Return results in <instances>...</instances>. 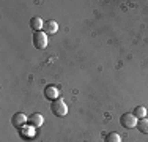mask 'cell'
Instances as JSON below:
<instances>
[{"label":"cell","mask_w":148,"mask_h":142,"mask_svg":"<svg viewBox=\"0 0 148 142\" xmlns=\"http://www.w3.org/2000/svg\"><path fill=\"white\" fill-rule=\"evenodd\" d=\"M29 125L30 126H33V128H40L41 125L44 123V119H43V115L41 114H38V112H35V114H32V115L29 117Z\"/></svg>","instance_id":"277c9868"},{"label":"cell","mask_w":148,"mask_h":142,"mask_svg":"<svg viewBox=\"0 0 148 142\" xmlns=\"http://www.w3.org/2000/svg\"><path fill=\"white\" fill-rule=\"evenodd\" d=\"M120 123L123 125V128L131 130V128L137 126V117L134 114H123V117L120 119Z\"/></svg>","instance_id":"3957f363"},{"label":"cell","mask_w":148,"mask_h":142,"mask_svg":"<svg viewBox=\"0 0 148 142\" xmlns=\"http://www.w3.org/2000/svg\"><path fill=\"white\" fill-rule=\"evenodd\" d=\"M27 117L24 115L22 112H17L13 115V119H11V123H13V126H16V128H22L24 125H25V122H27Z\"/></svg>","instance_id":"5b68a950"},{"label":"cell","mask_w":148,"mask_h":142,"mask_svg":"<svg viewBox=\"0 0 148 142\" xmlns=\"http://www.w3.org/2000/svg\"><path fill=\"white\" fill-rule=\"evenodd\" d=\"M33 46L36 49H44L47 46V35L44 32H35L33 33Z\"/></svg>","instance_id":"7a4b0ae2"},{"label":"cell","mask_w":148,"mask_h":142,"mask_svg":"<svg viewBox=\"0 0 148 142\" xmlns=\"http://www.w3.org/2000/svg\"><path fill=\"white\" fill-rule=\"evenodd\" d=\"M44 27H46V32H47V33H55V32L58 30V24L55 22V21H47V22L44 24Z\"/></svg>","instance_id":"9c48e42d"},{"label":"cell","mask_w":148,"mask_h":142,"mask_svg":"<svg viewBox=\"0 0 148 142\" xmlns=\"http://www.w3.org/2000/svg\"><path fill=\"white\" fill-rule=\"evenodd\" d=\"M43 26H44V24H43V19H41L40 16H33V17L30 19V27L33 28L35 32H40V28H43Z\"/></svg>","instance_id":"52a82bcc"},{"label":"cell","mask_w":148,"mask_h":142,"mask_svg":"<svg viewBox=\"0 0 148 142\" xmlns=\"http://www.w3.org/2000/svg\"><path fill=\"white\" fill-rule=\"evenodd\" d=\"M134 115L137 117V119H145V115H147V109L143 108V106H137L136 109H134Z\"/></svg>","instance_id":"30bf717a"},{"label":"cell","mask_w":148,"mask_h":142,"mask_svg":"<svg viewBox=\"0 0 148 142\" xmlns=\"http://www.w3.org/2000/svg\"><path fill=\"white\" fill-rule=\"evenodd\" d=\"M137 130L143 134H148V119H140L137 122Z\"/></svg>","instance_id":"ba28073f"},{"label":"cell","mask_w":148,"mask_h":142,"mask_svg":"<svg viewBox=\"0 0 148 142\" xmlns=\"http://www.w3.org/2000/svg\"><path fill=\"white\" fill-rule=\"evenodd\" d=\"M51 111H52L54 115H57V117H65L66 114H68V106L65 104V101H63L62 98H57V99L52 101Z\"/></svg>","instance_id":"6da1fadb"},{"label":"cell","mask_w":148,"mask_h":142,"mask_svg":"<svg viewBox=\"0 0 148 142\" xmlns=\"http://www.w3.org/2000/svg\"><path fill=\"white\" fill-rule=\"evenodd\" d=\"M106 142H121V137L118 133H109L106 136Z\"/></svg>","instance_id":"8fae6325"},{"label":"cell","mask_w":148,"mask_h":142,"mask_svg":"<svg viewBox=\"0 0 148 142\" xmlns=\"http://www.w3.org/2000/svg\"><path fill=\"white\" fill-rule=\"evenodd\" d=\"M44 95H46V98H49V99H57V98H60L58 88L54 87V85H49V87H46Z\"/></svg>","instance_id":"8992f818"}]
</instances>
